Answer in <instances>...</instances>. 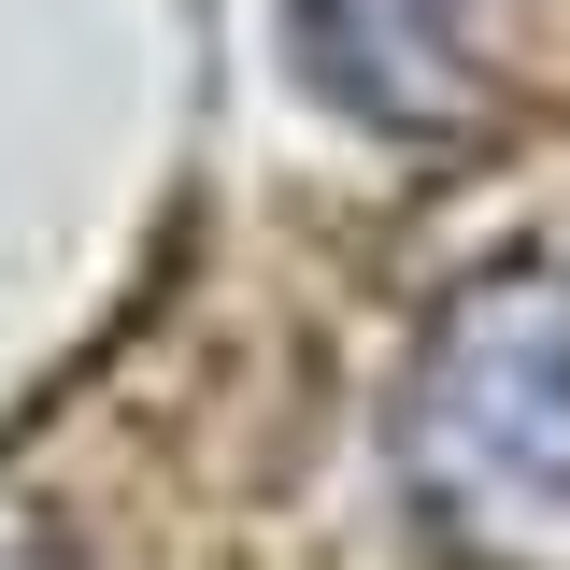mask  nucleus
<instances>
[{
    "instance_id": "nucleus-2",
    "label": "nucleus",
    "mask_w": 570,
    "mask_h": 570,
    "mask_svg": "<svg viewBox=\"0 0 570 570\" xmlns=\"http://www.w3.org/2000/svg\"><path fill=\"white\" fill-rule=\"evenodd\" d=\"M299 58L371 129H471L499 100L485 0H299Z\"/></svg>"
},
{
    "instance_id": "nucleus-1",
    "label": "nucleus",
    "mask_w": 570,
    "mask_h": 570,
    "mask_svg": "<svg viewBox=\"0 0 570 570\" xmlns=\"http://www.w3.org/2000/svg\"><path fill=\"white\" fill-rule=\"evenodd\" d=\"M400 471L442 557L570 570V272L456 285L400 385Z\"/></svg>"
}]
</instances>
